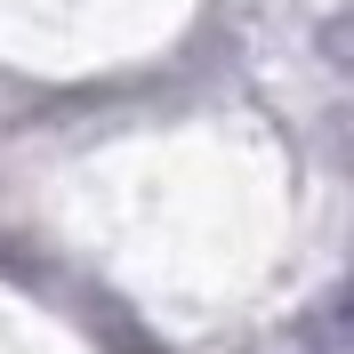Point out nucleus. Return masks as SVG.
Here are the masks:
<instances>
[{
  "label": "nucleus",
  "mask_w": 354,
  "mask_h": 354,
  "mask_svg": "<svg viewBox=\"0 0 354 354\" xmlns=\"http://www.w3.org/2000/svg\"><path fill=\"white\" fill-rule=\"evenodd\" d=\"M290 354H346V298H322L306 314V330L290 338Z\"/></svg>",
  "instance_id": "nucleus-1"
}]
</instances>
